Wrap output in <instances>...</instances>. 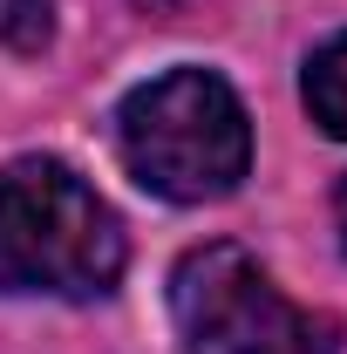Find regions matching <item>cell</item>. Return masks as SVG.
<instances>
[{"label": "cell", "mask_w": 347, "mask_h": 354, "mask_svg": "<svg viewBox=\"0 0 347 354\" xmlns=\"http://www.w3.org/2000/svg\"><path fill=\"white\" fill-rule=\"evenodd\" d=\"M306 109H313V123L327 136H341L347 143V35H334V41L320 48L313 62H306Z\"/></svg>", "instance_id": "obj_4"}, {"label": "cell", "mask_w": 347, "mask_h": 354, "mask_svg": "<svg viewBox=\"0 0 347 354\" xmlns=\"http://www.w3.org/2000/svg\"><path fill=\"white\" fill-rule=\"evenodd\" d=\"M136 7H150V14H171L177 0H136Z\"/></svg>", "instance_id": "obj_7"}, {"label": "cell", "mask_w": 347, "mask_h": 354, "mask_svg": "<svg viewBox=\"0 0 347 354\" xmlns=\"http://www.w3.org/2000/svg\"><path fill=\"white\" fill-rule=\"evenodd\" d=\"M116 150L143 191H157L171 205H205V198L238 191V177L252 164V123L225 75L171 68L123 95Z\"/></svg>", "instance_id": "obj_2"}, {"label": "cell", "mask_w": 347, "mask_h": 354, "mask_svg": "<svg viewBox=\"0 0 347 354\" xmlns=\"http://www.w3.org/2000/svg\"><path fill=\"white\" fill-rule=\"evenodd\" d=\"M55 35V0H0V48L35 55Z\"/></svg>", "instance_id": "obj_5"}, {"label": "cell", "mask_w": 347, "mask_h": 354, "mask_svg": "<svg viewBox=\"0 0 347 354\" xmlns=\"http://www.w3.org/2000/svg\"><path fill=\"white\" fill-rule=\"evenodd\" d=\"M334 218H341V245H347V177H341V191H334Z\"/></svg>", "instance_id": "obj_6"}, {"label": "cell", "mask_w": 347, "mask_h": 354, "mask_svg": "<svg viewBox=\"0 0 347 354\" xmlns=\"http://www.w3.org/2000/svg\"><path fill=\"white\" fill-rule=\"evenodd\" d=\"M123 279V225L95 184L55 164L21 157L0 171V293L102 300Z\"/></svg>", "instance_id": "obj_1"}, {"label": "cell", "mask_w": 347, "mask_h": 354, "mask_svg": "<svg viewBox=\"0 0 347 354\" xmlns=\"http://www.w3.org/2000/svg\"><path fill=\"white\" fill-rule=\"evenodd\" d=\"M184 354H341L334 313L293 307L245 245H191L171 272Z\"/></svg>", "instance_id": "obj_3"}]
</instances>
